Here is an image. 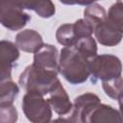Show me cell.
Returning <instances> with one entry per match:
<instances>
[{
    "label": "cell",
    "mask_w": 123,
    "mask_h": 123,
    "mask_svg": "<svg viewBox=\"0 0 123 123\" xmlns=\"http://www.w3.org/2000/svg\"><path fill=\"white\" fill-rule=\"evenodd\" d=\"M90 59L81 53L75 46H64L60 53L59 71L71 85L85 83L90 76Z\"/></svg>",
    "instance_id": "1"
},
{
    "label": "cell",
    "mask_w": 123,
    "mask_h": 123,
    "mask_svg": "<svg viewBox=\"0 0 123 123\" xmlns=\"http://www.w3.org/2000/svg\"><path fill=\"white\" fill-rule=\"evenodd\" d=\"M58 74V72L46 70L32 63L20 74L18 84L26 92L33 91L47 95L60 82Z\"/></svg>",
    "instance_id": "2"
},
{
    "label": "cell",
    "mask_w": 123,
    "mask_h": 123,
    "mask_svg": "<svg viewBox=\"0 0 123 123\" xmlns=\"http://www.w3.org/2000/svg\"><path fill=\"white\" fill-rule=\"evenodd\" d=\"M22 111L26 118L33 123L50 122L52 119V108L50 107L44 95L28 91L22 98Z\"/></svg>",
    "instance_id": "3"
},
{
    "label": "cell",
    "mask_w": 123,
    "mask_h": 123,
    "mask_svg": "<svg viewBox=\"0 0 123 123\" xmlns=\"http://www.w3.org/2000/svg\"><path fill=\"white\" fill-rule=\"evenodd\" d=\"M89 67L93 82L96 80L107 81L121 76L122 73V62L120 59L111 54L96 55L90 59Z\"/></svg>",
    "instance_id": "4"
},
{
    "label": "cell",
    "mask_w": 123,
    "mask_h": 123,
    "mask_svg": "<svg viewBox=\"0 0 123 123\" xmlns=\"http://www.w3.org/2000/svg\"><path fill=\"white\" fill-rule=\"evenodd\" d=\"M24 10L20 0H0L1 24L11 31L21 30L31 19Z\"/></svg>",
    "instance_id": "5"
},
{
    "label": "cell",
    "mask_w": 123,
    "mask_h": 123,
    "mask_svg": "<svg viewBox=\"0 0 123 123\" xmlns=\"http://www.w3.org/2000/svg\"><path fill=\"white\" fill-rule=\"evenodd\" d=\"M99 103H101V100L96 94L92 92L83 93L74 99L73 108L69 113V117L60 120L86 123V118L88 112Z\"/></svg>",
    "instance_id": "6"
},
{
    "label": "cell",
    "mask_w": 123,
    "mask_h": 123,
    "mask_svg": "<svg viewBox=\"0 0 123 123\" xmlns=\"http://www.w3.org/2000/svg\"><path fill=\"white\" fill-rule=\"evenodd\" d=\"M19 58V48L15 43L9 40L0 41V62H1V73L0 80L12 79V69L13 63Z\"/></svg>",
    "instance_id": "7"
},
{
    "label": "cell",
    "mask_w": 123,
    "mask_h": 123,
    "mask_svg": "<svg viewBox=\"0 0 123 123\" xmlns=\"http://www.w3.org/2000/svg\"><path fill=\"white\" fill-rule=\"evenodd\" d=\"M47 101L52 110L61 116H66L70 113L73 104L71 103L69 96L62 85L61 81L53 87V89L47 94Z\"/></svg>",
    "instance_id": "8"
},
{
    "label": "cell",
    "mask_w": 123,
    "mask_h": 123,
    "mask_svg": "<svg viewBox=\"0 0 123 123\" xmlns=\"http://www.w3.org/2000/svg\"><path fill=\"white\" fill-rule=\"evenodd\" d=\"M59 58L60 54L58 49L52 44L44 43L36 53H34L33 63L46 70L60 73Z\"/></svg>",
    "instance_id": "9"
},
{
    "label": "cell",
    "mask_w": 123,
    "mask_h": 123,
    "mask_svg": "<svg viewBox=\"0 0 123 123\" xmlns=\"http://www.w3.org/2000/svg\"><path fill=\"white\" fill-rule=\"evenodd\" d=\"M94 35L95 38L101 45L109 47L117 45L123 38V32L111 23L108 18L95 28Z\"/></svg>",
    "instance_id": "10"
},
{
    "label": "cell",
    "mask_w": 123,
    "mask_h": 123,
    "mask_svg": "<svg viewBox=\"0 0 123 123\" xmlns=\"http://www.w3.org/2000/svg\"><path fill=\"white\" fill-rule=\"evenodd\" d=\"M101 122H115L122 123V117L119 111L113 107L99 103L87 114L86 123H101Z\"/></svg>",
    "instance_id": "11"
},
{
    "label": "cell",
    "mask_w": 123,
    "mask_h": 123,
    "mask_svg": "<svg viewBox=\"0 0 123 123\" xmlns=\"http://www.w3.org/2000/svg\"><path fill=\"white\" fill-rule=\"evenodd\" d=\"M16 46L26 53H36L44 43L42 37L33 29H25L15 36Z\"/></svg>",
    "instance_id": "12"
},
{
    "label": "cell",
    "mask_w": 123,
    "mask_h": 123,
    "mask_svg": "<svg viewBox=\"0 0 123 123\" xmlns=\"http://www.w3.org/2000/svg\"><path fill=\"white\" fill-rule=\"evenodd\" d=\"M25 10L34 11L42 18H50L56 12V8L52 0H20Z\"/></svg>",
    "instance_id": "13"
},
{
    "label": "cell",
    "mask_w": 123,
    "mask_h": 123,
    "mask_svg": "<svg viewBox=\"0 0 123 123\" xmlns=\"http://www.w3.org/2000/svg\"><path fill=\"white\" fill-rule=\"evenodd\" d=\"M84 18L94 28L103 23L108 18V13L103 6L97 3L90 4L86 6L84 11Z\"/></svg>",
    "instance_id": "14"
},
{
    "label": "cell",
    "mask_w": 123,
    "mask_h": 123,
    "mask_svg": "<svg viewBox=\"0 0 123 123\" xmlns=\"http://www.w3.org/2000/svg\"><path fill=\"white\" fill-rule=\"evenodd\" d=\"M19 87L12 80L7 79L1 81L0 85V105L12 104L16 96L18 95Z\"/></svg>",
    "instance_id": "15"
},
{
    "label": "cell",
    "mask_w": 123,
    "mask_h": 123,
    "mask_svg": "<svg viewBox=\"0 0 123 123\" xmlns=\"http://www.w3.org/2000/svg\"><path fill=\"white\" fill-rule=\"evenodd\" d=\"M56 38L57 41L62 46L73 45L77 41L73 23H65L59 26L56 31Z\"/></svg>",
    "instance_id": "16"
},
{
    "label": "cell",
    "mask_w": 123,
    "mask_h": 123,
    "mask_svg": "<svg viewBox=\"0 0 123 123\" xmlns=\"http://www.w3.org/2000/svg\"><path fill=\"white\" fill-rule=\"evenodd\" d=\"M102 87L105 93L113 100H118L123 97V78L121 76L102 81Z\"/></svg>",
    "instance_id": "17"
},
{
    "label": "cell",
    "mask_w": 123,
    "mask_h": 123,
    "mask_svg": "<svg viewBox=\"0 0 123 123\" xmlns=\"http://www.w3.org/2000/svg\"><path fill=\"white\" fill-rule=\"evenodd\" d=\"M73 46H75L81 53H83L88 59H92L97 55V44L95 39L91 36L79 38L73 44Z\"/></svg>",
    "instance_id": "18"
},
{
    "label": "cell",
    "mask_w": 123,
    "mask_h": 123,
    "mask_svg": "<svg viewBox=\"0 0 123 123\" xmlns=\"http://www.w3.org/2000/svg\"><path fill=\"white\" fill-rule=\"evenodd\" d=\"M108 20L123 32V3L116 2L108 11Z\"/></svg>",
    "instance_id": "19"
},
{
    "label": "cell",
    "mask_w": 123,
    "mask_h": 123,
    "mask_svg": "<svg viewBox=\"0 0 123 123\" xmlns=\"http://www.w3.org/2000/svg\"><path fill=\"white\" fill-rule=\"evenodd\" d=\"M0 121L2 123H14L17 121V111L12 104L0 105Z\"/></svg>",
    "instance_id": "20"
},
{
    "label": "cell",
    "mask_w": 123,
    "mask_h": 123,
    "mask_svg": "<svg viewBox=\"0 0 123 123\" xmlns=\"http://www.w3.org/2000/svg\"><path fill=\"white\" fill-rule=\"evenodd\" d=\"M96 1H98V0H79L78 5H81V6H88L90 4L95 3Z\"/></svg>",
    "instance_id": "21"
},
{
    "label": "cell",
    "mask_w": 123,
    "mask_h": 123,
    "mask_svg": "<svg viewBox=\"0 0 123 123\" xmlns=\"http://www.w3.org/2000/svg\"><path fill=\"white\" fill-rule=\"evenodd\" d=\"M59 1L64 5H76L79 3V0H59Z\"/></svg>",
    "instance_id": "22"
},
{
    "label": "cell",
    "mask_w": 123,
    "mask_h": 123,
    "mask_svg": "<svg viewBox=\"0 0 123 123\" xmlns=\"http://www.w3.org/2000/svg\"><path fill=\"white\" fill-rule=\"evenodd\" d=\"M117 101H118V105H119V112H120V115H121L122 121H123V97H121Z\"/></svg>",
    "instance_id": "23"
},
{
    "label": "cell",
    "mask_w": 123,
    "mask_h": 123,
    "mask_svg": "<svg viewBox=\"0 0 123 123\" xmlns=\"http://www.w3.org/2000/svg\"><path fill=\"white\" fill-rule=\"evenodd\" d=\"M116 2H122L123 3V0H116Z\"/></svg>",
    "instance_id": "24"
}]
</instances>
